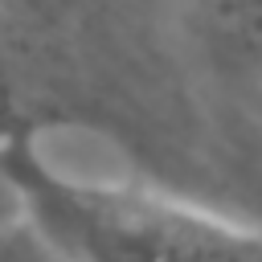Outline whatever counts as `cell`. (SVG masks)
<instances>
[{
  "label": "cell",
  "instance_id": "cell-4",
  "mask_svg": "<svg viewBox=\"0 0 262 262\" xmlns=\"http://www.w3.org/2000/svg\"><path fill=\"white\" fill-rule=\"evenodd\" d=\"M16 115V106H12V98H8V82H4V74H0V123H8Z\"/></svg>",
  "mask_w": 262,
  "mask_h": 262
},
{
  "label": "cell",
  "instance_id": "cell-3",
  "mask_svg": "<svg viewBox=\"0 0 262 262\" xmlns=\"http://www.w3.org/2000/svg\"><path fill=\"white\" fill-rule=\"evenodd\" d=\"M0 262H70L25 213L0 221Z\"/></svg>",
  "mask_w": 262,
  "mask_h": 262
},
{
  "label": "cell",
  "instance_id": "cell-1",
  "mask_svg": "<svg viewBox=\"0 0 262 262\" xmlns=\"http://www.w3.org/2000/svg\"><path fill=\"white\" fill-rule=\"evenodd\" d=\"M0 172L25 217L70 262H262V233L254 229L53 168L16 115L0 123Z\"/></svg>",
  "mask_w": 262,
  "mask_h": 262
},
{
  "label": "cell",
  "instance_id": "cell-2",
  "mask_svg": "<svg viewBox=\"0 0 262 262\" xmlns=\"http://www.w3.org/2000/svg\"><path fill=\"white\" fill-rule=\"evenodd\" d=\"M188 12L221 53L262 61V0H188Z\"/></svg>",
  "mask_w": 262,
  "mask_h": 262
}]
</instances>
